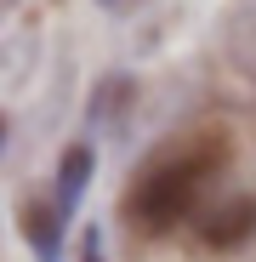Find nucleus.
<instances>
[{
  "label": "nucleus",
  "instance_id": "nucleus-3",
  "mask_svg": "<svg viewBox=\"0 0 256 262\" xmlns=\"http://www.w3.org/2000/svg\"><path fill=\"white\" fill-rule=\"evenodd\" d=\"M29 245L40 251V262H57V245H63V211L57 205H34L29 211Z\"/></svg>",
  "mask_w": 256,
  "mask_h": 262
},
{
  "label": "nucleus",
  "instance_id": "nucleus-1",
  "mask_svg": "<svg viewBox=\"0 0 256 262\" xmlns=\"http://www.w3.org/2000/svg\"><path fill=\"white\" fill-rule=\"evenodd\" d=\"M217 160H222V148H217V143H205V148L188 154V160H171V165L148 171V177L137 183V194L125 200V211H131L137 223H148V228H171L177 216L194 211L199 183H205V171L217 165Z\"/></svg>",
  "mask_w": 256,
  "mask_h": 262
},
{
  "label": "nucleus",
  "instance_id": "nucleus-2",
  "mask_svg": "<svg viewBox=\"0 0 256 262\" xmlns=\"http://www.w3.org/2000/svg\"><path fill=\"white\" fill-rule=\"evenodd\" d=\"M85 177H91V148H85V143H74V148L63 154V171H57V211H63V216L74 211V200H80Z\"/></svg>",
  "mask_w": 256,
  "mask_h": 262
},
{
  "label": "nucleus",
  "instance_id": "nucleus-4",
  "mask_svg": "<svg viewBox=\"0 0 256 262\" xmlns=\"http://www.w3.org/2000/svg\"><path fill=\"white\" fill-rule=\"evenodd\" d=\"M256 223V205H234V211H217L211 216V228H205V239L211 245H234V239H245V228Z\"/></svg>",
  "mask_w": 256,
  "mask_h": 262
}]
</instances>
